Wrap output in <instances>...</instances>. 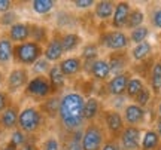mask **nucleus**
Instances as JSON below:
<instances>
[{"label":"nucleus","instance_id":"1","mask_svg":"<svg viewBox=\"0 0 161 150\" xmlns=\"http://www.w3.org/2000/svg\"><path fill=\"white\" fill-rule=\"evenodd\" d=\"M84 103L85 97L78 91H66L60 97V109H58V125L63 135L82 131L85 128L84 119Z\"/></svg>","mask_w":161,"mask_h":150},{"label":"nucleus","instance_id":"2","mask_svg":"<svg viewBox=\"0 0 161 150\" xmlns=\"http://www.w3.org/2000/svg\"><path fill=\"white\" fill-rule=\"evenodd\" d=\"M46 119L37 106H25L19 111L18 129L29 137H37L46 127Z\"/></svg>","mask_w":161,"mask_h":150},{"label":"nucleus","instance_id":"3","mask_svg":"<svg viewBox=\"0 0 161 150\" xmlns=\"http://www.w3.org/2000/svg\"><path fill=\"white\" fill-rule=\"evenodd\" d=\"M43 57V46L31 40H27L24 43L14 45V57L12 63L17 64L18 67H31L33 64Z\"/></svg>","mask_w":161,"mask_h":150},{"label":"nucleus","instance_id":"4","mask_svg":"<svg viewBox=\"0 0 161 150\" xmlns=\"http://www.w3.org/2000/svg\"><path fill=\"white\" fill-rule=\"evenodd\" d=\"M97 45L100 49H106L109 52H121V51H128L130 45V39L124 30H103L98 33L97 37Z\"/></svg>","mask_w":161,"mask_h":150},{"label":"nucleus","instance_id":"5","mask_svg":"<svg viewBox=\"0 0 161 150\" xmlns=\"http://www.w3.org/2000/svg\"><path fill=\"white\" fill-rule=\"evenodd\" d=\"M106 140H108V134L98 121L86 123L85 128L82 129L80 144L84 150H102V146L104 144Z\"/></svg>","mask_w":161,"mask_h":150},{"label":"nucleus","instance_id":"6","mask_svg":"<svg viewBox=\"0 0 161 150\" xmlns=\"http://www.w3.org/2000/svg\"><path fill=\"white\" fill-rule=\"evenodd\" d=\"M23 92L25 98L35 100V101H39V103L49 98L51 95H55L46 76H31Z\"/></svg>","mask_w":161,"mask_h":150},{"label":"nucleus","instance_id":"7","mask_svg":"<svg viewBox=\"0 0 161 150\" xmlns=\"http://www.w3.org/2000/svg\"><path fill=\"white\" fill-rule=\"evenodd\" d=\"M98 122L103 125L104 131L108 134V138H118L125 128V122L122 119L121 111L108 109V107H104V110L102 111Z\"/></svg>","mask_w":161,"mask_h":150},{"label":"nucleus","instance_id":"8","mask_svg":"<svg viewBox=\"0 0 161 150\" xmlns=\"http://www.w3.org/2000/svg\"><path fill=\"white\" fill-rule=\"evenodd\" d=\"M30 70L25 67H14V69L8 73L5 80V91L9 95H15V94L24 91V88L27 86L30 80Z\"/></svg>","mask_w":161,"mask_h":150},{"label":"nucleus","instance_id":"9","mask_svg":"<svg viewBox=\"0 0 161 150\" xmlns=\"http://www.w3.org/2000/svg\"><path fill=\"white\" fill-rule=\"evenodd\" d=\"M84 73L88 77H91L94 82L98 83H106L110 79V67L106 58H98L96 61H92L88 65H84Z\"/></svg>","mask_w":161,"mask_h":150},{"label":"nucleus","instance_id":"10","mask_svg":"<svg viewBox=\"0 0 161 150\" xmlns=\"http://www.w3.org/2000/svg\"><path fill=\"white\" fill-rule=\"evenodd\" d=\"M121 115H122V119H124V122H125V127L142 128V125L146 123L148 110L130 101V103L124 107V110L121 111Z\"/></svg>","mask_w":161,"mask_h":150},{"label":"nucleus","instance_id":"11","mask_svg":"<svg viewBox=\"0 0 161 150\" xmlns=\"http://www.w3.org/2000/svg\"><path fill=\"white\" fill-rule=\"evenodd\" d=\"M143 129L139 127H125L124 131L118 137V143L121 150H140V141H142Z\"/></svg>","mask_w":161,"mask_h":150},{"label":"nucleus","instance_id":"12","mask_svg":"<svg viewBox=\"0 0 161 150\" xmlns=\"http://www.w3.org/2000/svg\"><path fill=\"white\" fill-rule=\"evenodd\" d=\"M43 58L51 64H58L64 58L63 45L60 40V31L58 30L51 33V39L43 46Z\"/></svg>","mask_w":161,"mask_h":150},{"label":"nucleus","instance_id":"13","mask_svg":"<svg viewBox=\"0 0 161 150\" xmlns=\"http://www.w3.org/2000/svg\"><path fill=\"white\" fill-rule=\"evenodd\" d=\"M108 63L110 67V75L116 76L121 73L130 71L131 67V58L128 51H121V52H109V55L106 57Z\"/></svg>","mask_w":161,"mask_h":150},{"label":"nucleus","instance_id":"14","mask_svg":"<svg viewBox=\"0 0 161 150\" xmlns=\"http://www.w3.org/2000/svg\"><path fill=\"white\" fill-rule=\"evenodd\" d=\"M131 77V71H125V73H121L116 76H110V79L104 85V91L109 97H122L125 95V89H127V83L128 79Z\"/></svg>","mask_w":161,"mask_h":150},{"label":"nucleus","instance_id":"15","mask_svg":"<svg viewBox=\"0 0 161 150\" xmlns=\"http://www.w3.org/2000/svg\"><path fill=\"white\" fill-rule=\"evenodd\" d=\"M130 11H131V5L128 2H116L115 3V11H114V15L110 18L109 25L112 30H125V24L127 19H128V15H130Z\"/></svg>","mask_w":161,"mask_h":150},{"label":"nucleus","instance_id":"16","mask_svg":"<svg viewBox=\"0 0 161 150\" xmlns=\"http://www.w3.org/2000/svg\"><path fill=\"white\" fill-rule=\"evenodd\" d=\"M58 67L63 71V75L67 79H73L80 73H84V63L79 58V55H70V57H64L60 63Z\"/></svg>","mask_w":161,"mask_h":150},{"label":"nucleus","instance_id":"17","mask_svg":"<svg viewBox=\"0 0 161 150\" xmlns=\"http://www.w3.org/2000/svg\"><path fill=\"white\" fill-rule=\"evenodd\" d=\"M103 110H104V104L100 98L94 97V95L85 98V103H84V119H85V123L97 122L100 119Z\"/></svg>","mask_w":161,"mask_h":150},{"label":"nucleus","instance_id":"18","mask_svg":"<svg viewBox=\"0 0 161 150\" xmlns=\"http://www.w3.org/2000/svg\"><path fill=\"white\" fill-rule=\"evenodd\" d=\"M19 103H14L8 109L0 113V128L3 131H14L18 128V117H19Z\"/></svg>","mask_w":161,"mask_h":150},{"label":"nucleus","instance_id":"19","mask_svg":"<svg viewBox=\"0 0 161 150\" xmlns=\"http://www.w3.org/2000/svg\"><path fill=\"white\" fill-rule=\"evenodd\" d=\"M79 18L76 17L73 12L67 11V9H60L55 12V25H57L58 31H72L73 28H76L79 25Z\"/></svg>","mask_w":161,"mask_h":150},{"label":"nucleus","instance_id":"20","mask_svg":"<svg viewBox=\"0 0 161 150\" xmlns=\"http://www.w3.org/2000/svg\"><path fill=\"white\" fill-rule=\"evenodd\" d=\"M6 37H8L14 45L24 43V42L30 40V23L19 21V23L14 24L11 28H8Z\"/></svg>","mask_w":161,"mask_h":150},{"label":"nucleus","instance_id":"21","mask_svg":"<svg viewBox=\"0 0 161 150\" xmlns=\"http://www.w3.org/2000/svg\"><path fill=\"white\" fill-rule=\"evenodd\" d=\"M48 80L51 83V88L55 95H61L66 89V85H67V77L63 75V71L60 70L58 64H52L49 71H48Z\"/></svg>","mask_w":161,"mask_h":150},{"label":"nucleus","instance_id":"22","mask_svg":"<svg viewBox=\"0 0 161 150\" xmlns=\"http://www.w3.org/2000/svg\"><path fill=\"white\" fill-rule=\"evenodd\" d=\"M60 40H61V45H63L64 55L66 54H73L84 45L82 36L79 33H76V31H63V33L60 31Z\"/></svg>","mask_w":161,"mask_h":150},{"label":"nucleus","instance_id":"23","mask_svg":"<svg viewBox=\"0 0 161 150\" xmlns=\"http://www.w3.org/2000/svg\"><path fill=\"white\" fill-rule=\"evenodd\" d=\"M148 88L151 89V92L154 94V97H160L161 95V57L157 55L155 61L152 64L151 73L148 76Z\"/></svg>","mask_w":161,"mask_h":150},{"label":"nucleus","instance_id":"24","mask_svg":"<svg viewBox=\"0 0 161 150\" xmlns=\"http://www.w3.org/2000/svg\"><path fill=\"white\" fill-rule=\"evenodd\" d=\"M128 54L131 58V63H142V61H146L151 57H154V45L149 40L142 42L139 45H134Z\"/></svg>","mask_w":161,"mask_h":150},{"label":"nucleus","instance_id":"25","mask_svg":"<svg viewBox=\"0 0 161 150\" xmlns=\"http://www.w3.org/2000/svg\"><path fill=\"white\" fill-rule=\"evenodd\" d=\"M60 97L61 95H51L49 98L43 100L37 104L40 111L43 113L48 121H57L58 119V109H60Z\"/></svg>","mask_w":161,"mask_h":150},{"label":"nucleus","instance_id":"26","mask_svg":"<svg viewBox=\"0 0 161 150\" xmlns=\"http://www.w3.org/2000/svg\"><path fill=\"white\" fill-rule=\"evenodd\" d=\"M114 11H115V2H112V0H100V2H96V5L92 8L94 17L97 18L98 21H102V23L110 21V18L114 15Z\"/></svg>","mask_w":161,"mask_h":150},{"label":"nucleus","instance_id":"27","mask_svg":"<svg viewBox=\"0 0 161 150\" xmlns=\"http://www.w3.org/2000/svg\"><path fill=\"white\" fill-rule=\"evenodd\" d=\"M49 39H51V31L46 25L30 23V40L40 45V46H45Z\"/></svg>","mask_w":161,"mask_h":150},{"label":"nucleus","instance_id":"28","mask_svg":"<svg viewBox=\"0 0 161 150\" xmlns=\"http://www.w3.org/2000/svg\"><path fill=\"white\" fill-rule=\"evenodd\" d=\"M79 58L82 59L84 65L91 64L92 61H96L100 58V46L97 45V42H86L80 48V55Z\"/></svg>","mask_w":161,"mask_h":150},{"label":"nucleus","instance_id":"29","mask_svg":"<svg viewBox=\"0 0 161 150\" xmlns=\"http://www.w3.org/2000/svg\"><path fill=\"white\" fill-rule=\"evenodd\" d=\"M161 144L160 135L155 132L154 128H146L142 134V141H140V150H157Z\"/></svg>","mask_w":161,"mask_h":150},{"label":"nucleus","instance_id":"30","mask_svg":"<svg viewBox=\"0 0 161 150\" xmlns=\"http://www.w3.org/2000/svg\"><path fill=\"white\" fill-rule=\"evenodd\" d=\"M14 57V43L6 36H0V67H8Z\"/></svg>","mask_w":161,"mask_h":150},{"label":"nucleus","instance_id":"31","mask_svg":"<svg viewBox=\"0 0 161 150\" xmlns=\"http://www.w3.org/2000/svg\"><path fill=\"white\" fill-rule=\"evenodd\" d=\"M145 21H146V13H145L143 9L131 8L128 19H127V24H125V30L127 31H131L134 28H139V27L145 25Z\"/></svg>","mask_w":161,"mask_h":150},{"label":"nucleus","instance_id":"32","mask_svg":"<svg viewBox=\"0 0 161 150\" xmlns=\"http://www.w3.org/2000/svg\"><path fill=\"white\" fill-rule=\"evenodd\" d=\"M146 86V82L143 79H140L137 76H133L128 79V83H127V89H125V97L128 98V101H133L143 88Z\"/></svg>","mask_w":161,"mask_h":150},{"label":"nucleus","instance_id":"33","mask_svg":"<svg viewBox=\"0 0 161 150\" xmlns=\"http://www.w3.org/2000/svg\"><path fill=\"white\" fill-rule=\"evenodd\" d=\"M63 150H84L80 144V138H82V131H76L72 134H66L63 135Z\"/></svg>","mask_w":161,"mask_h":150},{"label":"nucleus","instance_id":"34","mask_svg":"<svg viewBox=\"0 0 161 150\" xmlns=\"http://www.w3.org/2000/svg\"><path fill=\"white\" fill-rule=\"evenodd\" d=\"M30 6H31V11L37 15H48L55 9L57 3L54 0H33Z\"/></svg>","mask_w":161,"mask_h":150},{"label":"nucleus","instance_id":"35","mask_svg":"<svg viewBox=\"0 0 161 150\" xmlns=\"http://www.w3.org/2000/svg\"><path fill=\"white\" fill-rule=\"evenodd\" d=\"M151 34V28L148 25H142L139 28H134L131 31H128V39H130V45H139L142 42H146Z\"/></svg>","mask_w":161,"mask_h":150},{"label":"nucleus","instance_id":"36","mask_svg":"<svg viewBox=\"0 0 161 150\" xmlns=\"http://www.w3.org/2000/svg\"><path fill=\"white\" fill-rule=\"evenodd\" d=\"M40 150H63V141L60 140L58 135L55 134H49L45 138L40 141L39 144Z\"/></svg>","mask_w":161,"mask_h":150},{"label":"nucleus","instance_id":"37","mask_svg":"<svg viewBox=\"0 0 161 150\" xmlns=\"http://www.w3.org/2000/svg\"><path fill=\"white\" fill-rule=\"evenodd\" d=\"M152 98H154V94L151 92V89L148 88V85H146V86L136 95V98L133 100L131 103L137 104V106H140V107H143V109L148 110V107H149L151 103H152Z\"/></svg>","mask_w":161,"mask_h":150},{"label":"nucleus","instance_id":"38","mask_svg":"<svg viewBox=\"0 0 161 150\" xmlns=\"http://www.w3.org/2000/svg\"><path fill=\"white\" fill-rule=\"evenodd\" d=\"M29 135H25V134L21 131V129H14V131H11V135H9V140H8V143L9 144H12L14 147H17V149H19V147H23L27 141H29Z\"/></svg>","mask_w":161,"mask_h":150},{"label":"nucleus","instance_id":"39","mask_svg":"<svg viewBox=\"0 0 161 150\" xmlns=\"http://www.w3.org/2000/svg\"><path fill=\"white\" fill-rule=\"evenodd\" d=\"M51 63H48L45 58L42 57L40 59H37L31 67H30V73L33 76H46L48 75V71H49V69H51Z\"/></svg>","mask_w":161,"mask_h":150},{"label":"nucleus","instance_id":"40","mask_svg":"<svg viewBox=\"0 0 161 150\" xmlns=\"http://www.w3.org/2000/svg\"><path fill=\"white\" fill-rule=\"evenodd\" d=\"M17 23H19V15L14 9L0 15V27H3V28H11L12 25Z\"/></svg>","mask_w":161,"mask_h":150},{"label":"nucleus","instance_id":"41","mask_svg":"<svg viewBox=\"0 0 161 150\" xmlns=\"http://www.w3.org/2000/svg\"><path fill=\"white\" fill-rule=\"evenodd\" d=\"M128 103H130V101H128V98H127L125 95H122V97H109V100H106L108 109L116 110V111H122L124 107H125Z\"/></svg>","mask_w":161,"mask_h":150},{"label":"nucleus","instance_id":"42","mask_svg":"<svg viewBox=\"0 0 161 150\" xmlns=\"http://www.w3.org/2000/svg\"><path fill=\"white\" fill-rule=\"evenodd\" d=\"M149 23L152 28L161 31V6H154L149 11Z\"/></svg>","mask_w":161,"mask_h":150},{"label":"nucleus","instance_id":"43","mask_svg":"<svg viewBox=\"0 0 161 150\" xmlns=\"http://www.w3.org/2000/svg\"><path fill=\"white\" fill-rule=\"evenodd\" d=\"M14 103V100L5 89H0V113H3L11 104Z\"/></svg>","mask_w":161,"mask_h":150},{"label":"nucleus","instance_id":"44","mask_svg":"<svg viewBox=\"0 0 161 150\" xmlns=\"http://www.w3.org/2000/svg\"><path fill=\"white\" fill-rule=\"evenodd\" d=\"M96 2L94 0H75L73 6H75L78 11H90L91 8H94Z\"/></svg>","mask_w":161,"mask_h":150},{"label":"nucleus","instance_id":"45","mask_svg":"<svg viewBox=\"0 0 161 150\" xmlns=\"http://www.w3.org/2000/svg\"><path fill=\"white\" fill-rule=\"evenodd\" d=\"M102 150H121V146L118 143V138H108L102 146Z\"/></svg>","mask_w":161,"mask_h":150},{"label":"nucleus","instance_id":"46","mask_svg":"<svg viewBox=\"0 0 161 150\" xmlns=\"http://www.w3.org/2000/svg\"><path fill=\"white\" fill-rule=\"evenodd\" d=\"M18 150H40L39 144H37V137H30L29 141L23 147H19Z\"/></svg>","mask_w":161,"mask_h":150},{"label":"nucleus","instance_id":"47","mask_svg":"<svg viewBox=\"0 0 161 150\" xmlns=\"http://www.w3.org/2000/svg\"><path fill=\"white\" fill-rule=\"evenodd\" d=\"M14 9V2L12 0H0V15L5 13V12H9Z\"/></svg>","mask_w":161,"mask_h":150},{"label":"nucleus","instance_id":"48","mask_svg":"<svg viewBox=\"0 0 161 150\" xmlns=\"http://www.w3.org/2000/svg\"><path fill=\"white\" fill-rule=\"evenodd\" d=\"M154 129H155V132L160 135V138H161V119L160 117H155V121H154Z\"/></svg>","mask_w":161,"mask_h":150},{"label":"nucleus","instance_id":"49","mask_svg":"<svg viewBox=\"0 0 161 150\" xmlns=\"http://www.w3.org/2000/svg\"><path fill=\"white\" fill-rule=\"evenodd\" d=\"M157 117L161 119V95L158 97V103H157Z\"/></svg>","mask_w":161,"mask_h":150},{"label":"nucleus","instance_id":"50","mask_svg":"<svg viewBox=\"0 0 161 150\" xmlns=\"http://www.w3.org/2000/svg\"><path fill=\"white\" fill-rule=\"evenodd\" d=\"M0 150H18L17 147H14L12 144H9V143H6V144H3L2 147H0Z\"/></svg>","mask_w":161,"mask_h":150},{"label":"nucleus","instance_id":"51","mask_svg":"<svg viewBox=\"0 0 161 150\" xmlns=\"http://www.w3.org/2000/svg\"><path fill=\"white\" fill-rule=\"evenodd\" d=\"M5 80H6V75L3 73V70L0 69V88L5 85Z\"/></svg>","mask_w":161,"mask_h":150},{"label":"nucleus","instance_id":"52","mask_svg":"<svg viewBox=\"0 0 161 150\" xmlns=\"http://www.w3.org/2000/svg\"><path fill=\"white\" fill-rule=\"evenodd\" d=\"M3 134H5V131L0 128V143H2V140H3Z\"/></svg>","mask_w":161,"mask_h":150},{"label":"nucleus","instance_id":"53","mask_svg":"<svg viewBox=\"0 0 161 150\" xmlns=\"http://www.w3.org/2000/svg\"><path fill=\"white\" fill-rule=\"evenodd\" d=\"M157 150H161V144H160V147H158V149H157Z\"/></svg>","mask_w":161,"mask_h":150},{"label":"nucleus","instance_id":"54","mask_svg":"<svg viewBox=\"0 0 161 150\" xmlns=\"http://www.w3.org/2000/svg\"><path fill=\"white\" fill-rule=\"evenodd\" d=\"M160 40H161V31H160Z\"/></svg>","mask_w":161,"mask_h":150}]
</instances>
